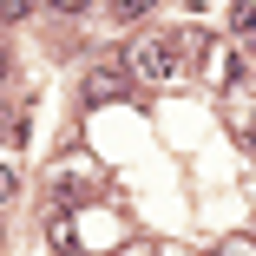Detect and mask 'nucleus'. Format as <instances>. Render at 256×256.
<instances>
[{
    "mask_svg": "<svg viewBox=\"0 0 256 256\" xmlns=\"http://www.w3.org/2000/svg\"><path fill=\"white\" fill-rule=\"evenodd\" d=\"M46 236H53V250H72V210H66V204L46 210Z\"/></svg>",
    "mask_w": 256,
    "mask_h": 256,
    "instance_id": "nucleus-4",
    "label": "nucleus"
},
{
    "mask_svg": "<svg viewBox=\"0 0 256 256\" xmlns=\"http://www.w3.org/2000/svg\"><path fill=\"white\" fill-rule=\"evenodd\" d=\"M151 7H158V0H112V14H118V20H138V14H151Z\"/></svg>",
    "mask_w": 256,
    "mask_h": 256,
    "instance_id": "nucleus-6",
    "label": "nucleus"
},
{
    "mask_svg": "<svg viewBox=\"0 0 256 256\" xmlns=\"http://www.w3.org/2000/svg\"><path fill=\"white\" fill-rule=\"evenodd\" d=\"M230 33H236V46H243V53L256 46V0H236V7H230Z\"/></svg>",
    "mask_w": 256,
    "mask_h": 256,
    "instance_id": "nucleus-3",
    "label": "nucleus"
},
{
    "mask_svg": "<svg viewBox=\"0 0 256 256\" xmlns=\"http://www.w3.org/2000/svg\"><path fill=\"white\" fill-rule=\"evenodd\" d=\"M224 256H256V243H243V236H236V243H224Z\"/></svg>",
    "mask_w": 256,
    "mask_h": 256,
    "instance_id": "nucleus-9",
    "label": "nucleus"
},
{
    "mask_svg": "<svg viewBox=\"0 0 256 256\" xmlns=\"http://www.w3.org/2000/svg\"><path fill=\"white\" fill-rule=\"evenodd\" d=\"M98 184H106V171L86 164V158H72V164L53 178V204H66V210H72V204H86V190H98Z\"/></svg>",
    "mask_w": 256,
    "mask_h": 256,
    "instance_id": "nucleus-2",
    "label": "nucleus"
},
{
    "mask_svg": "<svg viewBox=\"0 0 256 256\" xmlns=\"http://www.w3.org/2000/svg\"><path fill=\"white\" fill-rule=\"evenodd\" d=\"M204 53H210L204 33H138L125 40V72L138 86H184L204 66Z\"/></svg>",
    "mask_w": 256,
    "mask_h": 256,
    "instance_id": "nucleus-1",
    "label": "nucleus"
},
{
    "mask_svg": "<svg viewBox=\"0 0 256 256\" xmlns=\"http://www.w3.org/2000/svg\"><path fill=\"white\" fill-rule=\"evenodd\" d=\"M14 190H20V171H14V164H0V204H7Z\"/></svg>",
    "mask_w": 256,
    "mask_h": 256,
    "instance_id": "nucleus-8",
    "label": "nucleus"
},
{
    "mask_svg": "<svg viewBox=\"0 0 256 256\" xmlns=\"http://www.w3.org/2000/svg\"><path fill=\"white\" fill-rule=\"evenodd\" d=\"M118 92H125L118 72H92V79H86V98H118Z\"/></svg>",
    "mask_w": 256,
    "mask_h": 256,
    "instance_id": "nucleus-5",
    "label": "nucleus"
},
{
    "mask_svg": "<svg viewBox=\"0 0 256 256\" xmlns=\"http://www.w3.org/2000/svg\"><path fill=\"white\" fill-rule=\"evenodd\" d=\"M33 14V0H0V20H26Z\"/></svg>",
    "mask_w": 256,
    "mask_h": 256,
    "instance_id": "nucleus-7",
    "label": "nucleus"
},
{
    "mask_svg": "<svg viewBox=\"0 0 256 256\" xmlns=\"http://www.w3.org/2000/svg\"><path fill=\"white\" fill-rule=\"evenodd\" d=\"M243 151H256V118H250V125H243Z\"/></svg>",
    "mask_w": 256,
    "mask_h": 256,
    "instance_id": "nucleus-10",
    "label": "nucleus"
}]
</instances>
